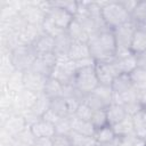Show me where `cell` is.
<instances>
[{"label": "cell", "mask_w": 146, "mask_h": 146, "mask_svg": "<svg viewBox=\"0 0 146 146\" xmlns=\"http://www.w3.org/2000/svg\"><path fill=\"white\" fill-rule=\"evenodd\" d=\"M90 55L96 62H112L115 57L116 41L112 30H106L89 38Z\"/></svg>", "instance_id": "1"}, {"label": "cell", "mask_w": 146, "mask_h": 146, "mask_svg": "<svg viewBox=\"0 0 146 146\" xmlns=\"http://www.w3.org/2000/svg\"><path fill=\"white\" fill-rule=\"evenodd\" d=\"M99 3L102 6L103 21L110 30L113 31L116 27L131 21V15L121 6L119 1H100Z\"/></svg>", "instance_id": "2"}, {"label": "cell", "mask_w": 146, "mask_h": 146, "mask_svg": "<svg viewBox=\"0 0 146 146\" xmlns=\"http://www.w3.org/2000/svg\"><path fill=\"white\" fill-rule=\"evenodd\" d=\"M137 30L136 23L131 19L127 22L125 24L116 27L113 30L115 41H116V51H115V57H125L132 54L131 51V41L133 38V34Z\"/></svg>", "instance_id": "3"}, {"label": "cell", "mask_w": 146, "mask_h": 146, "mask_svg": "<svg viewBox=\"0 0 146 146\" xmlns=\"http://www.w3.org/2000/svg\"><path fill=\"white\" fill-rule=\"evenodd\" d=\"M36 57L38 56L31 44H21L9 52V58L13 67L16 71L21 72L30 70Z\"/></svg>", "instance_id": "4"}, {"label": "cell", "mask_w": 146, "mask_h": 146, "mask_svg": "<svg viewBox=\"0 0 146 146\" xmlns=\"http://www.w3.org/2000/svg\"><path fill=\"white\" fill-rule=\"evenodd\" d=\"M83 103H86L92 110H106L113 103L112 87L99 84L94 91L84 96Z\"/></svg>", "instance_id": "5"}, {"label": "cell", "mask_w": 146, "mask_h": 146, "mask_svg": "<svg viewBox=\"0 0 146 146\" xmlns=\"http://www.w3.org/2000/svg\"><path fill=\"white\" fill-rule=\"evenodd\" d=\"M73 84L84 96L94 91L99 86L96 71H95V66H89V67L76 70V73L73 79Z\"/></svg>", "instance_id": "6"}, {"label": "cell", "mask_w": 146, "mask_h": 146, "mask_svg": "<svg viewBox=\"0 0 146 146\" xmlns=\"http://www.w3.org/2000/svg\"><path fill=\"white\" fill-rule=\"evenodd\" d=\"M76 70L75 62L70 59L68 56H57V63L51 72L50 78H54L62 84L73 83Z\"/></svg>", "instance_id": "7"}, {"label": "cell", "mask_w": 146, "mask_h": 146, "mask_svg": "<svg viewBox=\"0 0 146 146\" xmlns=\"http://www.w3.org/2000/svg\"><path fill=\"white\" fill-rule=\"evenodd\" d=\"M95 71L98 79L99 84L103 86H112L114 79L119 75V72L112 62H96Z\"/></svg>", "instance_id": "8"}, {"label": "cell", "mask_w": 146, "mask_h": 146, "mask_svg": "<svg viewBox=\"0 0 146 146\" xmlns=\"http://www.w3.org/2000/svg\"><path fill=\"white\" fill-rule=\"evenodd\" d=\"M19 14L26 21L27 24H32V25H42L46 16H47V14L43 13L34 3V1L24 2L22 9L19 10Z\"/></svg>", "instance_id": "9"}, {"label": "cell", "mask_w": 146, "mask_h": 146, "mask_svg": "<svg viewBox=\"0 0 146 146\" xmlns=\"http://www.w3.org/2000/svg\"><path fill=\"white\" fill-rule=\"evenodd\" d=\"M56 63H57V56L55 52L41 55L35 58V60L30 70L49 78L51 75V72H52Z\"/></svg>", "instance_id": "10"}, {"label": "cell", "mask_w": 146, "mask_h": 146, "mask_svg": "<svg viewBox=\"0 0 146 146\" xmlns=\"http://www.w3.org/2000/svg\"><path fill=\"white\" fill-rule=\"evenodd\" d=\"M48 76L35 73L31 70H27L23 74V86L24 89H27L35 94H41L44 90Z\"/></svg>", "instance_id": "11"}, {"label": "cell", "mask_w": 146, "mask_h": 146, "mask_svg": "<svg viewBox=\"0 0 146 146\" xmlns=\"http://www.w3.org/2000/svg\"><path fill=\"white\" fill-rule=\"evenodd\" d=\"M51 3H52V6H51V8H50V10L47 15L55 22V24L58 27L66 31L68 29V26L71 25V23L73 22L74 16L70 11L65 10L64 8H60V7L56 6L54 3V1H51Z\"/></svg>", "instance_id": "12"}, {"label": "cell", "mask_w": 146, "mask_h": 146, "mask_svg": "<svg viewBox=\"0 0 146 146\" xmlns=\"http://www.w3.org/2000/svg\"><path fill=\"white\" fill-rule=\"evenodd\" d=\"M2 128H3V132L13 138L29 127L22 114H13L2 123Z\"/></svg>", "instance_id": "13"}, {"label": "cell", "mask_w": 146, "mask_h": 146, "mask_svg": "<svg viewBox=\"0 0 146 146\" xmlns=\"http://www.w3.org/2000/svg\"><path fill=\"white\" fill-rule=\"evenodd\" d=\"M31 46H32L34 52L36 54V56L50 54V52H54V49H55V38L50 36L48 34H42Z\"/></svg>", "instance_id": "14"}, {"label": "cell", "mask_w": 146, "mask_h": 146, "mask_svg": "<svg viewBox=\"0 0 146 146\" xmlns=\"http://www.w3.org/2000/svg\"><path fill=\"white\" fill-rule=\"evenodd\" d=\"M30 129H31V131L35 138H43V137L52 138L56 135L55 125L52 123L44 121L43 119L38 120Z\"/></svg>", "instance_id": "15"}, {"label": "cell", "mask_w": 146, "mask_h": 146, "mask_svg": "<svg viewBox=\"0 0 146 146\" xmlns=\"http://www.w3.org/2000/svg\"><path fill=\"white\" fill-rule=\"evenodd\" d=\"M113 63L119 72V74H130L133 70L137 68V58L135 54H131L125 57L114 58Z\"/></svg>", "instance_id": "16"}, {"label": "cell", "mask_w": 146, "mask_h": 146, "mask_svg": "<svg viewBox=\"0 0 146 146\" xmlns=\"http://www.w3.org/2000/svg\"><path fill=\"white\" fill-rule=\"evenodd\" d=\"M70 119H71L72 131L78 132V133L83 135V136L94 137L96 129H95V127L91 124V122H90V121L79 119V117H76L75 115H71V116H70Z\"/></svg>", "instance_id": "17"}, {"label": "cell", "mask_w": 146, "mask_h": 146, "mask_svg": "<svg viewBox=\"0 0 146 146\" xmlns=\"http://www.w3.org/2000/svg\"><path fill=\"white\" fill-rule=\"evenodd\" d=\"M87 57H91L89 44L87 42H79V41H72L71 49L68 51V58L76 62Z\"/></svg>", "instance_id": "18"}, {"label": "cell", "mask_w": 146, "mask_h": 146, "mask_svg": "<svg viewBox=\"0 0 146 146\" xmlns=\"http://www.w3.org/2000/svg\"><path fill=\"white\" fill-rule=\"evenodd\" d=\"M67 34L72 39V41H79V42H89V34L84 30V27L74 18L68 29L66 30Z\"/></svg>", "instance_id": "19"}, {"label": "cell", "mask_w": 146, "mask_h": 146, "mask_svg": "<svg viewBox=\"0 0 146 146\" xmlns=\"http://www.w3.org/2000/svg\"><path fill=\"white\" fill-rule=\"evenodd\" d=\"M114 133L116 136V138H123L130 135H136L135 133V129H133V122H132V116L127 115L122 121H120L119 123L112 125Z\"/></svg>", "instance_id": "20"}, {"label": "cell", "mask_w": 146, "mask_h": 146, "mask_svg": "<svg viewBox=\"0 0 146 146\" xmlns=\"http://www.w3.org/2000/svg\"><path fill=\"white\" fill-rule=\"evenodd\" d=\"M106 114H107V122L108 125H114L116 123H119L120 121H122L125 116H127V112L123 107V105L120 104H111L107 108H106Z\"/></svg>", "instance_id": "21"}, {"label": "cell", "mask_w": 146, "mask_h": 146, "mask_svg": "<svg viewBox=\"0 0 146 146\" xmlns=\"http://www.w3.org/2000/svg\"><path fill=\"white\" fill-rule=\"evenodd\" d=\"M71 46H72V39L67 34V32H64L59 36L55 38L54 52L56 54V56H68Z\"/></svg>", "instance_id": "22"}, {"label": "cell", "mask_w": 146, "mask_h": 146, "mask_svg": "<svg viewBox=\"0 0 146 146\" xmlns=\"http://www.w3.org/2000/svg\"><path fill=\"white\" fill-rule=\"evenodd\" d=\"M146 50V29L137 27L132 41H131V51L135 55H138Z\"/></svg>", "instance_id": "23"}, {"label": "cell", "mask_w": 146, "mask_h": 146, "mask_svg": "<svg viewBox=\"0 0 146 146\" xmlns=\"http://www.w3.org/2000/svg\"><path fill=\"white\" fill-rule=\"evenodd\" d=\"M111 87H112L113 92L115 94H123V92L129 91L130 89L133 88L132 81L130 79V74H119L114 79Z\"/></svg>", "instance_id": "24"}, {"label": "cell", "mask_w": 146, "mask_h": 146, "mask_svg": "<svg viewBox=\"0 0 146 146\" xmlns=\"http://www.w3.org/2000/svg\"><path fill=\"white\" fill-rule=\"evenodd\" d=\"M43 94L46 96H48L50 99H55V98H59L63 97V84L55 80L54 78H48Z\"/></svg>", "instance_id": "25"}, {"label": "cell", "mask_w": 146, "mask_h": 146, "mask_svg": "<svg viewBox=\"0 0 146 146\" xmlns=\"http://www.w3.org/2000/svg\"><path fill=\"white\" fill-rule=\"evenodd\" d=\"M23 74H24V72L15 70L9 76H7L6 89H8L11 92H18L22 89H24V86H23Z\"/></svg>", "instance_id": "26"}, {"label": "cell", "mask_w": 146, "mask_h": 146, "mask_svg": "<svg viewBox=\"0 0 146 146\" xmlns=\"http://www.w3.org/2000/svg\"><path fill=\"white\" fill-rule=\"evenodd\" d=\"M94 138L97 143L99 144H106V143H110V141H113L114 139H116V136L114 133V130L111 125H105V127H102L99 129H96L95 131V135H94Z\"/></svg>", "instance_id": "27"}, {"label": "cell", "mask_w": 146, "mask_h": 146, "mask_svg": "<svg viewBox=\"0 0 146 146\" xmlns=\"http://www.w3.org/2000/svg\"><path fill=\"white\" fill-rule=\"evenodd\" d=\"M131 19L136 23L137 27L146 29V1H138L131 14Z\"/></svg>", "instance_id": "28"}, {"label": "cell", "mask_w": 146, "mask_h": 146, "mask_svg": "<svg viewBox=\"0 0 146 146\" xmlns=\"http://www.w3.org/2000/svg\"><path fill=\"white\" fill-rule=\"evenodd\" d=\"M50 103H51V99L46 96L43 92L39 94L38 95V98H36V102L34 104V106L31 108V111L41 119V116L50 108Z\"/></svg>", "instance_id": "29"}, {"label": "cell", "mask_w": 146, "mask_h": 146, "mask_svg": "<svg viewBox=\"0 0 146 146\" xmlns=\"http://www.w3.org/2000/svg\"><path fill=\"white\" fill-rule=\"evenodd\" d=\"M35 141V137L33 136L30 128H26L24 131L13 137V143L15 146H33Z\"/></svg>", "instance_id": "30"}, {"label": "cell", "mask_w": 146, "mask_h": 146, "mask_svg": "<svg viewBox=\"0 0 146 146\" xmlns=\"http://www.w3.org/2000/svg\"><path fill=\"white\" fill-rule=\"evenodd\" d=\"M68 139H70L71 146H95L97 143L94 137L83 136L74 131H72L68 135Z\"/></svg>", "instance_id": "31"}, {"label": "cell", "mask_w": 146, "mask_h": 146, "mask_svg": "<svg viewBox=\"0 0 146 146\" xmlns=\"http://www.w3.org/2000/svg\"><path fill=\"white\" fill-rule=\"evenodd\" d=\"M130 79L137 90H146V70L137 67L130 73Z\"/></svg>", "instance_id": "32"}, {"label": "cell", "mask_w": 146, "mask_h": 146, "mask_svg": "<svg viewBox=\"0 0 146 146\" xmlns=\"http://www.w3.org/2000/svg\"><path fill=\"white\" fill-rule=\"evenodd\" d=\"M132 122L136 136L146 139V121L144 119V110L132 116Z\"/></svg>", "instance_id": "33"}, {"label": "cell", "mask_w": 146, "mask_h": 146, "mask_svg": "<svg viewBox=\"0 0 146 146\" xmlns=\"http://www.w3.org/2000/svg\"><path fill=\"white\" fill-rule=\"evenodd\" d=\"M41 27H42L44 34H48V35H50V36H52V38H57V36H59L60 34H63L64 32H66V31L62 30L60 27H58V26L55 24V22H54L48 15L46 16V18H44V21H43Z\"/></svg>", "instance_id": "34"}, {"label": "cell", "mask_w": 146, "mask_h": 146, "mask_svg": "<svg viewBox=\"0 0 146 146\" xmlns=\"http://www.w3.org/2000/svg\"><path fill=\"white\" fill-rule=\"evenodd\" d=\"M50 108H51L56 114H58L60 117L70 116L68 107H67V103H66V99H65L64 97H59V98L51 99Z\"/></svg>", "instance_id": "35"}, {"label": "cell", "mask_w": 146, "mask_h": 146, "mask_svg": "<svg viewBox=\"0 0 146 146\" xmlns=\"http://www.w3.org/2000/svg\"><path fill=\"white\" fill-rule=\"evenodd\" d=\"M90 122L95 127V129H99L102 127L107 125L108 122H107L106 110H94L90 117Z\"/></svg>", "instance_id": "36"}, {"label": "cell", "mask_w": 146, "mask_h": 146, "mask_svg": "<svg viewBox=\"0 0 146 146\" xmlns=\"http://www.w3.org/2000/svg\"><path fill=\"white\" fill-rule=\"evenodd\" d=\"M55 130H56V135L68 136L72 132V125H71V119H70V116L62 117L55 124Z\"/></svg>", "instance_id": "37"}, {"label": "cell", "mask_w": 146, "mask_h": 146, "mask_svg": "<svg viewBox=\"0 0 146 146\" xmlns=\"http://www.w3.org/2000/svg\"><path fill=\"white\" fill-rule=\"evenodd\" d=\"M92 112H94V110H92L90 106H88L86 103H83V102H82V103L79 105L78 110L75 111L74 115H75L76 117H79V119L90 121V117H91Z\"/></svg>", "instance_id": "38"}, {"label": "cell", "mask_w": 146, "mask_h": 146, "mask_svg": "<svg viewBox=\"0 0 146 146\" xmlns=\"http://www.w3.org/2000/svg\"><path fill=\"white\" fill-rule=\"evenodd\" d=\"M54 3L60 8H64L65 10L70 11L73 16H75L76 14V10H78V1H70V0H66V1H54Z\"/></svg>", "instance_id": "39"}, {"label": "cell", "mask_w": 146, "mask_h": 146, "mask_svg": "<svg viewBox=\"0 0 146 146\" xmlns=\"http://www.w3.org/2000/svg\"><path fill=\"white\" fill-rule=\"evenodd\" d=\"M41 119H43L44 121H47V122H49V123H52V124L55 125L62 117H60L58 114H56L51 108H49V110L41 116Z\"/></svg>", "instance_id": "40"}, {"label": "cell", "mask_w": 146, "mask_h": 146, "mask_svg": "<svg viewBox=\"0 0 146 146\" xmlns=\"http://www.w3.org/2000/svg\"><path fill=\"white\" fill-rule=\"evenodd\" d=\"M52 146H71L68 136L55 135L52 137Z\"/></svg>", "instance_id": "41"}, {"label": "cell", "mask_w": 146, "mask_h": 146, "mask_svg": "<svg viewBox=\"0 0 146 146\" xmlns=\"http://www.w3.org/2000/svg\"><path fill=\"white\" fill-rule=\"evenodd\" d=\"M96 64V60L92 58V57H87V58H83V59H80V60H76L75 62V65H76V68H84V67H89V66H95Z\"/></svg>", "instance_id": "42"}, {"label": "cell", "mask_w": 146, "mask_h": 146, "mask_svg": "<svg viewBox=\"0 0 146 146\" xmlns=\"http://www.w3.org/2000/svg\"><path fill=\"white\" fill-rule=\"evenodd\" d=\"M120 3H121V6L131 15L132 14V11L135 10V8H136V6H137V3H138V1L137 0H121V1H119Z\"/></svg>", "instance_id": "43"}, {"label": "cell", "mask_w": 146, "mask_h": 146, "mask_svg": "<svg viewBox=\"0 0 146 146\" xmlns=\"http://www.w3.org/2000/svg\"><path fill=\"white\" fill-rule=\"evenodd\" d=\"M136 58H137V67L146 70V50L136 55Z\"/></svg>", "instance_id": "44"}, {"label": "cell", "mask_w": 146, "mask_h": 146, "mask_svg": "<svg viewBox=\"0 0 146 146\" xmlns=\"http://www.w3.org/2000/svg\"><path fill=\"white\" fill-rule=\"evenodd\" d=\"M34 146H52V138H49V137L35 138Z\"/></svg>", "instance_id": "45"}, {"label": "cell", "mask_w": 146, "mask_h": 146, "mask_svg": "<svg viewBox=\"0 0 146 146\" xmlns=\"http://www.w3.org/2000/svg\"><path fill=\"white\" fill-rule=\"evenodd\" d=\"M131 146H146V139L136 137V139L133 140V143H132Z\"/></svg>", "instance_id": "46"}, {"label": "cell", "mask_w": 146, "mask_h": 146, "mask_svg": "<svg viewBox=\"0 0 146 146\" xmlns=\"http://www.w3.org/2000/svg\"><path fill=\"white\" fill-rule=\"evenodd\" d=\"M102 146H119V138L114 139L113 141H110V143H106V144H103Z\"/></svg>", "instance_id": "47"}, {"label": "cell", "mask_w": 146, "mask_h": 146, "mask_svg": "<svg viewBox=\"0 0 146 146\" xmlns=\"http://www.w3.org/2000/svg\"><path fill=\"white\" fill-rule=\"evenodd\" d=\"M119 146H131V145H129V144H127V143H123V141H121V140L119 139Z\"/></svg>", "instance_id": "48"}, {"label": "cell", "mask_w": 146, "mask_h": 146, "mask_svg": "<svg viewBox=\"0 0 146 146\" xmlns=\"http://www.w3.org/2000/svg\"><path fill=\"white\" fill-rule=\"evenodd\" d=\"M143 108H144V111H146V102L144 103V105H143Z\"/></svg>", "instance_id": "49"}, {"label": "cell", "mask_w": 146, "mask_h": 146, "mask_svg": "<svg viewBox=\"0 0 146 146\" xmlns=\"http://www.w3.org/2000/svg\"><path fill=\"white\" fill-rule=\"evenodd\" d=\"M144 119H145V121H146V111H144Z\"/></svg>", "instance_id": "50"}, {"label": "cell", "mask_w": 146, "mask_h": 146, "mask_svg": "<svg viewBox=\"0 0 146 146\" xmlns=\"http://www.w3.org/2000/svg\"><path fill=\"white\" fill-rule=\"evenodd\" d=\"M95 146H102V144H99V143H96V145Z\"/></svg>", "instance_id": "51"}, {"label": "cell", "mask_w": 146, "mask_h": 146, "mask_svg": "<svg viewBox=\"0 0 146 146\" xmlns=\"http://www.w3.org/2000/svg\"><path fill=\"white\" fill-rule=\"evenodd\" d=\"M33 146H34V145H33Z\"/></svg>", "instance_id": "52"}]
</instances>
